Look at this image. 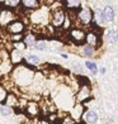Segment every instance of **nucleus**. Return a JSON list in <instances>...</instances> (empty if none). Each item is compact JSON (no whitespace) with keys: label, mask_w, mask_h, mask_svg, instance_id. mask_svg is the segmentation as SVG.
I'll use <instances>...</instances> for the list:
<instances>
[{"label":"nucleus","mask_w":118,"mask_h":124,"mask_svg":"<svg viewBox=\"0 0 118 124\" xmlns=\"http://www.w3.org/2000/svg\"><path fill=\"white\" fill-rule=\"evenodd\" d=\"M32 70L33 65H24L15 67L13 72V81L19 86L31 85L32 81H34V72Z\"/></svg>","instance_id":"obj_1"},{"label":"nucleus","mask_w":118,"mask_h":124,"mask_svg":"<svg viewBox=\"0 0 118 124\" xmlns=\"http://www.w3.org/2000/svg\"><path fill=\"white\" fill-rule=\"evenodd\" d=\"M51 8L46 7H39L38 9L32 10V13L29 14V19L33 24L37 25H47L48 22H51Z\"/></svg>","instance_id":"obj_2"},{"label":"nucleus","mask_w":118,"mask_h":124,"mask_svg":"<svg viewBox=\"0 0 118 124\" xmlns=\"http://www.w3.org/2000/svg\"><path fill=\"white\" fill-rule=\"evenodd\" d=\"M66 20V13L62 8H52L51 9V24L53 27H62Z\"/></svg>","instance_id":"obj_3"},{"label":"nucleus","mask_w":118,"mask_h":124,"mask_svg":"<svg viewBox=\"0 0 118 124\" xmlns=\"http://www.w3.org/2000/svg\"><path fill=\"white\" fill-rule=\"evenodd\" d=\"M77 20L80 22L83 25H89L93 23V12L88 8H83L77 12Z\"/></svg>","instance_id":"obj_4"},{"label":"nucleus","mask_w":118,"mask_h":124,"mask_svg":"<svg viewBox=\"0 0 118 124\" xmlns=\"http://www.w3.org/2000/svg\"><path fill=\"white\" fill-rule=\"evenodd\" d=\"M14 20H15V13L13 10H10V9L0 10V25L8 27Z\"/></svg>","instance_id":"obj_5"},{"label":"nucleus","mask_w":118,"mask_h":124,"mask_svg":"<svg viewBox=\"0 0 118 124\" xmlns=\"http://www.w3.org/2000/svg\"><path fill=\"white\" fill-rule=\"evenodd\" d=\"M25 29V25L22 20H18L15 19L14 22H12L8 27H7V31L9 33H12V34H22V33L24 32Z\"/></svg>","instance_id":"obj_6"},{"label":"nucleus","mask_w":118,"mask_h":124,"mask_svg":"<svg viewBox=\"0 0 118 124\" xmlns=\"http://www.w3.org/2000/svg\"><path fill=\"white\" fill-rule=\"evenodd\" d=\"M90 95H92L90 87H89L88 85H83L80 89H79L76 98H77V101H79V103H83V101H85L86 99L90 98Z\"/></svg>","instance_id":"obj_7"},{"label":"nucleus","mask_w":118,"mask_h":124,"mask_svg":"<svg viewBox=\"0 0 118 124\" xmlns=\"http://www.w3.org/2000/svg\"><path fill=\"white\" fill-rule=\"evenodd\" d=\"M25 111L28 115L31 116H37L39 114V106L37 103H34V101H28L27 105H25Z\"/></svg>","instance_id":"obj_8"},{"label":"nucleus","mask_w":118,"mask_h":124,"mask_svg":"<svg viewBox=\"0 0 118 124\" xmlns=\"http://www.w3.org/2000/svg\"><path fill=\"white\" fill-rule=\"evenodd\" d=\"M70 37L74 42H83V41H85L86 34L81 29H71L70 31Z\"/></svg>","instance_id":"obj_9"},{"label":"nucleus","mask_w":118,"mask_h":124,"mask_svg":"<svg viewBox=\"0 0 118 124\" xmlns=\"http://www.w3.org/2000/svg\"><path fill=\"white\" fill-rule=\"evenodd\" d=\"M85 41H86L88 44H92V46L97 47L98 44H99V41H100V39H99V36H98L95 32H89V33H86Z\"/></svg>","instance_id":"obj_10"},{"label":"nucleus","mask_w":118,"mask_h":124,"mask_svg":"<svg viewBox=\"0 0 118 124\" xmlns=\"http://www.w3.org/2000/svg\"><path fill=\"white\" fill-rule=\"evenodd\" d=\"M23 7L32 12V10L38 9L41 7V1L39 0H23Z\"/></svg>","instance_id":"obj_11"},{"label":"nucleus","mask_w":118,"mask_h":124,"mask_svg":"<svg viewBox=\"0 0 118 124\" xmlns=\"http://www.w3.org/2000/svg\"><path fill=\"white\" fill-rule=\"evenodd\" d=\"M19 101L20 100L15 96V94L10 93V94H8L7 99H5V105H9V106H12V108H15V106L19 105Z\"/></svg>","instance_id":"obj_12"},{"label":"nucleus","mask_w":118,"mask_h":124,"mask_svg":"<svg viewBox=\"0 0 118 124\" xmlns=\"http://www.w3.org/2000/svg\"><path fill=\"white\" fill-rule=\"evenodd\" d=\"M23 42L27 44V47H34L36 43H37V37H36L34 33H28V34L24 36Z\"/></svg>","instance_id":"obj_13"},{"label":"nucleus","mask_w":118,"mask_h":124,"mask_svg":"<svg viewBox=\"0 0 118 124\" xmlns=\"http://www.w3.org/2000/svg\"><path fill=\"white\" fill-rule=\"evenodd\" d=\"M22 51H18L13 48V51H10V61L13 62V63H19V62L23 61V57H22Z\"/></svg>","instance_id":"obj_14"},{"label":"nucleus","mask_w":118,"mask_h":124,"mask_svg":"<svg viewBox=\"0 0 118 124\" xmlns=\"http://www.w3.org/2000/svg\"><path fill=\"white\" fill-rule=\"evenodd\" d=\"M104 13V18L107 22H113L114 20V9L110 7V5H107V7L103 9Z\"/></svg>","instance_id":"obj_15"},{"label":"nucleus","mask_w":118,"mask_h":124,"mask_svg":"<svg viewBox=\"0 0 118 124\" xmlns=\"http://www.w3.org/2000/svg\"><path fill=\"white\" fill-rule=\"evenodd\" d=\"M98 122V114L93 110H89L86 113V123L89 124H95Z\"/></svg>","instance_id":"obj_16"},{"label":"nucleus","mask_w":118,"mask_h":124,"mask_svg":"<svg viewBox=\"0 0 118 124\" xmlns=\"http://www.w3.org/2000/svg\"><path fill=\"white\" fill-rule=\"evenodd\" d=\"M83 53L85 56H88V57H92V56H94V53H95V47L86 43L85 46L83 47Z\"/></svg>","instance_id":"obj_17"},{"label":"nucleus","mask_w":118,"mask_h":124,"mask_svg":"<svg viewBox=\"0 0 118 124\" xmlns=\"http://www.w3.org/2000/svg\"><path fill=\"white\" fill-rule=\"evenodd\" d=\"M107 41H108L109 43L114 44L118 42V33L116 31H109L108 34H107Z\"/></svg>","instance_id":"obj_18"},{"label":"nucleus","mask_w":118,"mask_h":124,"mask_svg":"<svg viewBox=\"0 0 118 124\" xmlns=\"http://www.w3.org/2000/svg\"><path fill=\"white\" fill-rule=\"evenodd\" d=\"M13 113V108L9 105H3L0 106V114L1 115H10Z\"/></svg>","instance_id":"obj_19"},{"label":"nucleus","mask_w":118,"mask_h":124,"mask_svg":"<svg viewBox=\"0 0 118 124\" xmlns=\"http://www.w3.org/2000/svg\"><path fill=\"white\" fill-rule=\"evenodd\" d=\"M13 43V48L18 49V51H24L27 48V44L23 41H17V42H12Z\"/></svg>","instance_id":"obj_20"},{"label":"nucleus","mask_w":118,"mask_h":124,"mask_svg":"<svg viewBox=\"0 0 118 124\" xmlns=\"http://www.w3.org/2000/svg\"><path fill=\"white\" fill-rule=\"evenodd\" d=\"M27 61H28V63H29V65H38L39 62H41L39 57H37V56H34V54H29L27 57Z\"/></svg>","instance_id":"obj_21"},{"label":"nucleus","mask_w":118,"mask_h":124,"mask_svg":"<svg viewBox=\"0 0 118 124\" xmlns=\"http://www.w3.org/2000/svg\"><path fill=\"white\" fill-rule=\"evenodd\" d=\"M85 66H86L88 69H89V70H90V71L93 72L94 75H95V74H97V72H98V69H97V65H95L94 62H92V61H86V62H85Z\"/></svg>","instance_id":"obj_22"},{"label":"nucleus","mask_w":118,"mask_h":124,"mask_svg":"<svg viewBox=\"0 0 118 124\" xmlns=\"http://www.w3.org/2000/svg\"><path fill=\"white\" fill-rule=\"evenodd\" d=\"M38 51H44V49H46V42H44V41H37V43H36V46H34Z\"/></svg>","instance_id":"obj_23"},{"label":"nucleus","mask_w":118,"mask_h":124,"mask_svg":"<svg viewBox=\"0 0 118 124\" xmlns=\"http://www.w3.org/2000/svg\"><path fill=\"white\" fill-rule=\"evenodd\" d=\"M80 3H81V0H67V4L71 8H77L80 5Z\"/></svg>","instance_id":"obj_24"},{"label":"nucleus","mask_w":118,"mask_h":124,"mask_svg":"<svg viewBox=\"0 0 118 124\" xmlns=\"http://www.w3.org/2000/svg\"><path fill=\"white\" fill-rule=\"evenodd\" d=\"M7 96H8V93H7V90H5L3 86H0V100H1V101H4L5 99H7Z\"/></svg>","instance_id":"obj_25"},{"label":"nucleus","mask_w":118,"mask_h":124,"mask_svg":"<svg viewBox=\"0 0 118 124\" xmlns=\"http://www.w3.org/2000/svg\"><path fill=\"white\" fill-rule=\"evenodd\" d=\"M8 4L12 8H15V7H18V5L20 4V0H8Z\"/></svg>","instance_id":"obj_26"},{"label":"nucleus","mask_w":118,"mask_h":124,"mask_svg":"<svg viewBox=\"0 0 118 124\" xmlns=\"http://www.w3.org/2000/svg\"><path fill=\"white\" fill-rule=\"evenodd\" d=\"M100 72H102V74H105V69H104V67H102V69H100Z\"/></svg>","instance_id":"obj_27"}]
</instances>
